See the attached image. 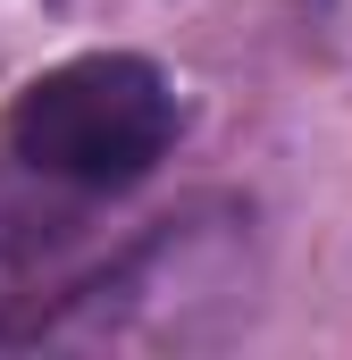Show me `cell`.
I'll return each instance as SVG.
<instances>
[{
  "label": "cell",
  "mask_w": 352,
  "mask_h": 360,
  "mask_svg": "<svg viewBox=\"0 0 352 360\" xmlns=\"http://www.w3.org/2000/svg\"><path fill=\"white\" fill-rule=\"evenodd\" d=\"M8 143L25 168L68 184H134L168 160L176 143V92L160 84L151 59L101 51V59H68L42 84L17 92L8 109Z\"/></svg>",
  "instance_id": "6da1fadb"
}]
</instances>
